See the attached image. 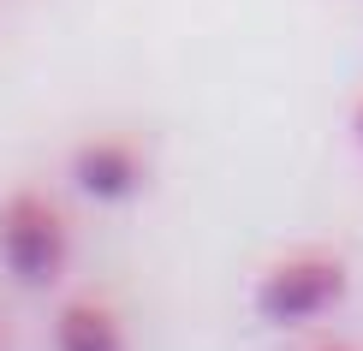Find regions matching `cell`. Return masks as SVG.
Here are the masks:
<instances>
[{
  "label": "cell",
  "mask_w": 363,
  "mask_h": 351,
  "mask_svg": "<svg viewBox=\"0 0 363 351\" xmlns=\"http://www.w3.org/2000/svg\"><path fill=\"white\" fill-rule=\"evenodd\" d=\"M345 286H352V274H345V262L334 250H292L262 268L250 303L274 328H304V322H322L328 310H340Z\"/></svg>",
  "instance_id": "2"
},
{
  "label": "cell",
  "mask_w": 363,
  "mask_h": 351,
  "mask_svg": "<svg viewBox=\"0 0 363 351\" xmlns=\"http://www.w3.org/2000/svg\"><path fill=\"white\" fill-rule=\"evenodd\" d=\"M66 173L78 185V196H89V203H131L149 179V161L131 137H84L72 149Z\"/></svg>",
  "instance_id": "3"
},
{
  "label": "cell",
  "mask_w": 363,
  "mask_h": 351,
  "mask_svg": "<svg viewBox=\"0 0 363 351\" xmlns=\"http://www.w3.org/2000/svg\"><path fill=\"white\" fill-rule=\"evenodd\" d=\"M352 131H357V143H363V101L352 108Z\"/></svg>",
  "instance_id": "5"
},
{
  "label": "cell",
  "mask_w": 363,
  "mask_h": 351,
  "mask_svg": "<svg viewBox=\"0 0 363 351\" xmlns=\"http://www.w3.org/2000/svg\"><path fill=\"white\" fill-rule=\"evenodd\" d=\"M0 268L24 286H60L72 268V226L60 215V203H48L42 191H12L0 203Z\"/></svg>",
  "instance_id": "1"
},
{
  "label": "cell",
  "mask_w": 363,
  "mask_h": 351,
  "mask_svg": "<svg viewBox=\"0 0 363 351\" xmlns=\"http://www.w3.org/2000/svg\"><path fill=\"white\" fill-rule=\"evenodd\" d=\"M54 351H131L119 316L101 298H66L54 310Z\"/></svg>",
  "instance_id": "4"
},
{
  "label": "cell",
  "mask_w": 363,
  "mask_h": 351,
  "mask_svg": "<svg viewBox=\"0 0 363 351\" xmlns=\"http://www.w3.org/2000/svg\"><path fill=\"white\" fill-rule=\"evenodd\" d=\"M310 351H352V345H340V340H322V345H310Z\"/></svg>",
  "instance_id": "6"
}]
</instances>
